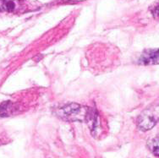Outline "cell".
<instances>
[{
  "mask_svg": "<svg viewBox=\"0 0 159 158\" xmlns=\"http://www.w3.org/2000/svg\"><path fill=\"white\" fill-rule=\"evenodd\" d=\"M158 113L157 109L155 111L154 107L146 109L138 117L137 126L141 131L150 130L155 126L158 120Z\"/></svg>",
  "mask_w": 159,
  "mask_h": 158,
  "instance_id": "cell-1",
  "label": "cell"
},
{
  "mask_svg": "<svg viewBox=\"0 0 159 158\" xmlns=\"http://www.w3.org/2000/svg\"><path fill=\"white\" fill-rule=\"evenodd\" d=\"M83 112L82 106L76 103H70L64 105L58 110V116L64 120H78Z\"/></svg>",
  "mask_w": 159,
  "mask_h": 158,
  "instance_id": "cell-2",
  "label": "cell"
},
{
  "mask_svg": "<svg viewBox=\"0 0 159 158\" xmlns=\"http://www.w3.org/2000/svg\"><path fill=\"white\" fill-rule=\"evenodd\" d=\"M138 63L142 65H154L158 64V50L147 49L142 52Z\"/></svg>",
  "mask_w": 159,
  "mask_h": 158,
  "instance_id": "cell-3",
  "label": "cell"
},
{
  "mask_svg": "<svg viewBox=\"0 0 159 158\" xmlns=\"http://www.w3.org/2000/svg\"><path fill=\"white\" fill-rule=\"evenodd\" d=\"M16 9L15 0H0V10L11 12Z\"/></svg>",
  "mask_w": 159,
  "mask_h": 158,
  "instance_id": "cell-4",
  "label": "cell"
},
{
  "mask_svg": "<svg viewBox=\"0 0 159 158\" xmlns=\"http://www.w3.org/2000/svg\"><path fill=\"white\" fill-rule=\"evenodd\" d=\"M148 147L156 156H158V137L157 136L148 143Z\"/></svg>",
  "mask_w": 159,
  "mask_h": 158,
  "instance_id": "cell-5",
  "label": "cell"
},
{
  "mask_svg": "<svg viewBox=\"0 0 159 158\" xmlns=\"http://www.w3.org/2000/svg\"><path fill=\"white\" fill-rule=\"evenodd\" d=\"M10 106H11V104L9 102H3L0 105V117H5L8 115Z\"/></svg>",
  "mask_w": 159,
  "mask_h": 158,
  "instance_id": "cell-6",
  "label": "cell"
}]
</instances>
